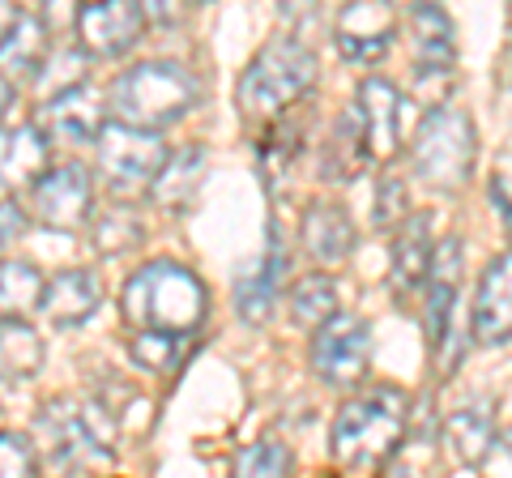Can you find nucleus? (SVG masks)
Listing matches in <instances>:
<instances>
[{
  "mask_svg": "<svg viewBox=\"0 0 512 478\" xmlns=\"http://www.w3.org/2000/svg\"><path fill=\"white\" fill-rule=\"evenodd\" d=\"M180 342H184V333H171V329H133L128 355L146 372H167L180 359Z\"/></svg>",
  "mask_w": 512,
  "mask_h": 478,
  "instance_id": "c756f323",
  "label": "nucleus"
},
{
  "mask_svg": "<svg viewBox=\"0 0 512 478\" xmlns=\"http://www.w3.org/2000/svg\"><path fill=\"white\" fill-rule=\"evenodd\" d=\"M26 227H30V218H26L22 205L18 201H0V257H5V252L26 235Z\"/></svg>",
  "mask_w": 512,
  "mask_h": 478,
  "instance_id": "f704fd0d",
  "label": "nucleus"
},
{
  "mask_svg": "<svg viewBox=\"0 0 512 478\" xmlns=\"http://www.w3.org/2000/svg\"><path fill=\"white\" fill-rule=\"evenodd\" d=\"M461 248L457 235H444L431 248V265H427V342L431 350H440L448 338V321H453V304H457V274H461Z\"/></svg>",
  "mask_w": 512,
  "mask_h": 478,
  "instance_id": "dca6fc26",
  "label": "nucleus"
},
{
  "mask_svg": "<svg viewBox=\"0 0 512 478\" xmlns=\"http://www.w3.org/2000/svg\"><path fill=\"white\" fill-rule=\"evenodd\" d=\"M316 82V56L291 35L269 39L261 52L252 56L235 86L239 116L248 124H274L282 111H291Z\"/></svg>",
  "mask_w": 512,
  "mask_h": 478,
  "instance_id": "7ed1b4c3",
  "label": "nucleus"
},
{
  "mask_svg": "<svg viewBox=\"0 0 512 478\" xmlns=\"http://www.w3.org/2000/svg\"><path fill=\"white\" fill-rule=\"evenodd\" d=\"M30 218L47 231L77 235L86 231L94 218V175L82 163L47 167L35 184H30Z\"/></svg>",
  "mask_w": 512,
  "mask_h": 478,
  "instance_id": "6e6552de",
  "label": "nucleus"
},
{
  "mask_svg": "<svg viewBox=\"0 0 512 478\" xmlns=\"http://www.w3.org/2000/svg\"><path fill=\"white\" fill-rule=\"evenodd\" d=\"M355 111L367 141V163L384 167L402 150V90L384 77H367L355 94Z\"/></svg>",
  "mask_w": 512,
  "mask_h": 478,
  "instance_id": "9b49d317",
  "label": "nucleus"
},
{
  "mask_svg": "<svg viewBox=\"0 0 512 478\" xmlns=\"http://www.w3.org/2000/svg\"><path fill=\"white\" fill-rule=\"evenodd\" d=\"M201 184H205V150L201 146H184V150L167 154L163 171L154 175L150 201H158L163 210H184V205L197 201Z\"/></svg>",
  "mask_w": 512,
  "mask_h": 478,
  "instance_id": "b1692460",
  "label": "nucleus"
},
{
  "mask_svg": "<svg viewBox=\"0 0 512 478\" xmlns=\"http://www.w3.org/2000/svg\"><path fill=\"white\" fill-rule=\"evenodd\" d=\"M73 30L86 56L116 60L133 52L146 35V9H141V0H90V5H77Z\"/></svg>",
  "mask_w": 512,
  "mask_h": 478,
  "instance_id": "1a4fd4ad",
  "label": "nucleus"
},
{
  "mask_svg": "<svg viewBox=\"0 0 512 478\" xmlns=\"http://www.w3.org/2000/svg\"><path fill=\"white\" fill-rule=\"evenodd\" d=\"M363 167H372V163H367V141H363L359 111H355V103H350L338 116V124H333L325 150H320V180L346 184V180H355Z\"/></svg>",
  "mask_w": 512,
  "mask_h": 478,
  "instance_id": "5701e85b",
  "label": "nucleus"
},
{
  "mask_svg": "<svg viewBox=\"0 0 512 478\" xmlns=\"http://www.w3.org/2000/svg\"><path fill=\"white\" fill-rule=\"evenodd\" d=\"M444 440H448V453H453L457 466L478 470L487 466V457L495 449V419L487 402H474V406H461L444 419Z\"/></svg>",
  "mask_w": 512,
  "mask_h": 478,
  "instance_id": "4be33fe9",
  "label": "nucleus"
},
{
  "mask_svg": "<svg viewBox=\"0 0 512 478\" xmlns=\"http://www.w3.org/2000/svg\"><path fill=\"white\" fill-rule=\"evenodd\" d=\"M384 5H389V9H393V13H402V9H406V13H410V9H414V5H423V0H384Z\"/></svg>",
  "mask_w": 512,
  "mask_h": 478,
  "instance_id": "58836bf2",
  "label": "nucleus"
},
{
  "mask_svg": "<svg viewBox=\"0 0 512 478\" xmlns=\"http://www.w3.org/2000/svg\"><path fill=\"white\" fill-rule=\"evenodd\" d=\"M478 154V137H474V120L461 107H431L419 133H414L410 146V163L414 175L427 188H440V193H453L470 180Z\"/></svg>",
  "mask_w": 512,
  "mask_h": 478,
  "instance_id": "39448f33",
  "label": "nucleus"
},
{
  "mask_svg": "<svg viewBox=\"0 0 512 478\" xmlns=\"http://www.w3.org/2000/svg\"><path fill=\"white\" fill-rule=\"evenodd\" d=\"M99 304H103V282L90 269H60L52 282H43V295H39V312L56 329L86 325L99 312Z\"/></svg>",
  "mask_w": 512,
  "mask_h": 478,
  "instance_id": "a211bd4d",
  "label": "nucleus"
},
{
  "mask_svg": "<svg viewBox=\"0 0 512 478\" xmlns=\"http://www.w3.org/2000/svg\"><path fill=\"white\" fill-rule=\"evenodd\" d=\"M210 312V291L188 265L150 261L133 269V278L120 291V316L133 329H171V333H197Z\"/></svg>",
  "mask_w": 512,
  "mask_h": 478,
  "instance_id": "f03ea898",
  "label": "nucleus"
},
{
  "mask_svg": "<svg viewBox=\"0 0 512 478\" xmlns=\"http://www.w3.org/2000/svg\"><path fill=\"white\" fill-rule=\"evenodd\" d=\"M431 214H406L397 222V235H393V282L397 291H414L423 286L427 278V265H431Z\"/></svg>",
  "mask_w": 512,
  "mask_h": 478,
  "instance_id": "393cba45",
  "label": "nucleus"
},
{
  "mask_svg": "<svg viewBox=\"0 0 512 478\" xmlns=\"http://www.w3.org/2000/svg\"><path fill=\"white\" fill-rule=\"evenodd\" d=\"M201 99V86L180 60H146V65L124 69L107 90L111 116L137 129H163L188 116Z\"/></svg>",
  "mask_w": 512,
  "mask_h": 478,
  "instance_id": "20e7f679",
  "label": "nucleus"
},
{
  "mask_svg": "<svg viewBox=\"0 0 512 478\" xmlns=\"http://www.w3.org/2000/svg\"><path fill=\"white\" fill-rule=\"evenodd\" d=\"M43 368V338L26 316H5L0 321V380L18 385V380L39 376Z\"/></svg>",
  "mask_w": 512,
  "mask_h": 478,
  "instance_id": "a878e982",
  "label": "nucleus"
},
{
  "mask_svg": "<svg viewBox=\"0 0 512 478\" xmlns=\"http://www.w3.org/2000/svg\"><path fill=\"white\" fill-rule=\"evenodd\" d=\"M5 99H9V82L0 77V111H5Z\"/></svg>",
  "mask_w": 512,
  "mask_h": 478,
  "instance_id": "ea45409f",
  "label": "nucleus"
},
{
  "mask_svg": "<svg viewBox=\"0 0 512 478\" xmlns=\"http://www.w3.org/2000/svg\"><path fill=\"white\" fill-rule=\"evenodd\" d=\"M77 22V0H43V26L47 35H60Z\"/></svg>",
  "mask_w": 512,
  "mask_h": 478,
  "instance_id": "c9c22d12",
  "label": "nucleus"
},
{
  "mask_svg": "<svg viewBox=\"0 0 512 478\" xmlns=\"http://www.w3.org/2000/svg\"><path fill=\"white\" fill-rule=\"evenodd\" d=\"M39 120H43V133H56L64 141H73V146H94V137L107 124V103L86 82H77L47 94V103L39 107Z\"/></svg>",
  "mask_w": 512,
  "mask_h": 478,
  "instance_id": "4468645a",
  "label": "nucleus"
},
{
  "mask_svg": "<svg viewBox=\"0 0 512 478\" xmlns=\"http://www.w3.org/2000/svg\"><path fill=\"white\" fill-rule=\"evenodd\" d=\"M141 239H146V227H141L137 210L128 201L111 205L107 214H99L90 222V244L103 252V257H124L128 248H137Z\"/></svg>",
  "mask_w": 512,
  "mask_h": 478,
  "instance_id": "cd10ccee",
  "label": "nucleus"
},
{
  "mask_svg": "<svg viewBox=\"0 0 512 478\" xmlns=\"http://www.w3.org/2000/svg\"><path fill=\"white\" fill-rule=\"evenodd\" d=\"M342 304V295H338V282H333L329 274H308V278H299L291 286V321L299 329H316V325H325L333 312H338Z\"/></svg>",
  "mask_w": 512,
  "mask_h": 478,
  "instance_id": "bb28decb",
  "label": "nucleus"
},
{
  "mask_svg": "<svg viewBox=\"0 0 512 478\" xmlns=\"http://www.w3.org/2000/svg\"><path fill=\"white\" fill-rule=\"evenodd\" d=\"M39 474L35 444L18 432H0V478H30Z\"/></svg>",
  "mask_w": 512,
  "mask_h": 478,
  "instance_id": "473e14b6",
  "label": "nucleus"
},
{
  "mask_svg": "<svg viewBox=\"0 0 512 478\" xmlns=\"http://www.w3.org/2000/svg\"><path fill=\"white\" fill-rule=\"evenodd\" d=\"M291 466H295V457L282 440H256L235 457V474H244V478H282V474H291Z\"/></svg>",
  "mask_w": 512,
  "mask_h": 478,
  "instance_id": "7c9ffc66",
  "label": "nucleus"
},
{
  "mask_svg": "<svg viewBox=\"0 0 512 478\" xmlns=\"http://www.w3.org/2000/svg\"><path fill=\"white\" fill-rule=\"evenodd\" d=\"M18 5H13V0H0V43H5V35L13 30V22H18Z\"/></svg>",
  "mask_w": 512,
  "mask_h": 478,
  "instance_id": "4c0bfd02",
  "label": "nucleus"
},
{
  "mask_svg": "<svg viewBox=\"0 0 512 478\" xmlns=\"http://www.w3.org/2000/svg\"><path fill=\"white\" fill-rule=\"evenodd\" d=\"M286 269H291V252H286L278 222H269V239H265V257L256 261L248 274H239L235 282V312L244 325H265L274 316L282 286H286Z\"/></svg>",
  "mask_w": 512,
  "mask_h": 478,
  "instance_id": "f8f14e48",
  "label": "nucleus"
},
{
  "mask_svg": "<svg viewBox=\"0 0 512 478\" xmlns=\"http://www.w3.org/2000/svg\"><path fill=\"white\" fill-rule=\"evenodd\" d=\"M410 427V402L402 389L380 385L372 393H359L338 410L329 432V453L346 470H384L402 453Z\"/></svg>",
  "mask_w": 512,
  "mask_h": 478,
  "instance_id": "f257e3e1",
  "label": "nucleus"
},
{
  "mask_svg": "<svg viewBox=\"0 0 512 478\" xmlns=\"http://www.w3.org/2000/svg\"><path fill=\"white\" fill-rule=\"evenodd\" d=\"M372 363V325L363 316L333 312L312 329V372L325 389H355Z\"/></svg>",
  "mask_w": 512,
  "mask_h": 478,
  "instance_id": "0eeeda50",
  "label": "nucleus"
},
{
  "mask_svg": "<svg viewBox=\"0 0 512 478\" xmlns=\"http://www.w3.org/2000/svg\"><path fill=\"white\" fill-rule=\"evenodd\" d=\"M192 5H210V0H192Z\"/></svg>",
  "mask_w": 512,
  "mask_h": 478,
  "instance_id": "79ce46f5",
  "label": "nucleus"
},
{
  "mask_svg": "<svg viewBox=\"0 0 512 478\" xmlns=\"http://www.w3.org/2000/svg\"><path fill=\"white\" fill-rule=\"evenodd\" d=\"M406 180H397V175H384V180L376 184V222L380 227H393V222H402L410 214L406 205Z\"/></svg>",
  "mask_w": 512,
  "mask_h": 478,
  "instance_id": "72a5a7b5",
  "label": "nucleus"
},
{
  "mask_svg": "<svg viewBox=\"0 0 512 478\" xmlns=\"http://www.w3.org/2000/svg\"><path fill=\"white\" fill-rule=\"evenodd\" d=\"M43 274L30 261H0V321L39 312Z\"/></svg>",
  "mask_w": 512,
  "mask_h": 478,
  "instance_id": "c85d7f7f",
  "label": "nucleus"
},
{
  "mask_svg": "<svg viewBox=\"0 0 512 478\" xmlns=\"http://www.w3.org/2000/svg\"><path fill=\"white\" fill-rule=\"evenodd\" d=\"M47 35L43 18H30V13H18V22L0 43V77H5L9 86H22V82H35L47 65Z\"/></svg>",
  "mask_w": 512,
  "mask_h": 478,
  "instance_id": "412c9836",
  "label": "nucleus"
},
{
  "mask_svg": "<svg viewBox=\"0 0 512 478\" xmlns=\"http://www.w3.org/2000/svg\"><path fill=\"white\" fill-rule=\"evenodd\" d=\"M52 167V141L39 124H18L0 133V184L5 188H30Z\"/></svg>",
  "mask_w": 512,
  "mask_h": 478,
  "instance_id": "6ab92c4d",
  "label": "nucleus"
},
{
  "mask_svg": "<svg viewBox=\"0 0 512 478\" xmlns=\"http://www.w3.org/2000/svg\"><path fill=\"white\" fill-rule=\"evenodd\" d=\"M410 43L419 73H448L457 65V35L440 5H414L410 9Z\"/></svg>",
  "mask_w": 512,
  "mask_h": 478,
  "instance_id": "aec40b11",
  "label": "nucleus"
},
{
  "mask_svg": "<svg viewBox=\"0 0 512 478\" xmlns=\"http://www.w3.org/2000/svg\"><path fill=\"white\" fill-rule=\"evenodd\" d=\"M478 346H504L512 338V252H495L474 291L470 312Z\"/></svg>",
  "mask_w": 512,
  "mask_h": 478,
  "instance_id": "ddd939ff",
  "label": "nucleus"
},
{
  "mask_svg": "<svg viewBox=\"0 0 512 478\" xmlns=\"http://www.w3.org/2000/svg\"><path fill=\"white\" fill-rule=\"evenodd\" d=\"M491 197H495V205H500V214H504V227L512 231V184L504 180V175H495L491 180Z\"/></svg>",
  "mask_w": 512,
  "mask_h": 478,
  "instance_id": "e433bc0d",
  "label": "nucleus"
},
{
  "mask_svg": "<svg viewBox=\"0 0 512 478\" xmlns=\"http://www.w3.org/2000/svg\"><path fill=\"white\" fill-rule=\"evenodd\" d=\"M355 222L338 201H312L299 222V244L316 265H342L355 252Z\"/></svg>",
  "mask_w": 512,
  "mask_h": 478,
  "instance_id": "f3484780",
  "label": "nucleus"
},
{
  "mask_svg": "<svg viewBox=\"0 0 512 478\" xmlns=\"http://www.w3.org/2000/svg\"><path fill=\"white\" fill-rule=\"evenodd\" d=\"M333 39L350 65H376L397 39V13L384 0H350L333 22Z\"/></svg>",
  "mask_w": 512,
  "mask_h": 478,
  "instance_id": "9d476101",
  "label": "nucleus"
},
{
  "mask_svg": "<svg viewBox=\"0 0 512 478\" xmlns=\"http://www.w3.org/2000/svg\"><path fill=\"white\" fill-rule=\"evenodd\" d=\"M295 154H299V133L295 129H278L274 133H265L261 141V175H265V184L274 188L278 184V175L295 163Z\"/></svg>",
  "mask_w": 512,
  "mask_h": 478,
  "instance_id": "2f4dec72",
  "label": "nucleus"
},
{
  "mask_svg": "<svg viewBox=\"0 0 512 478\" xmlns=\"http://www.w3.org/2000/svg\"><path fill=\"white\" fill-rule=\"evenodd\" d=\"M39 427L52 436V453L60 466L82 470L90 461H111V449L90 432V419L82 406L73 402H47L39 414Z\"/></svg>",
  "mask_w": 512,
  "mask_h": 478,
  "instance_id": "2eb2a0df",
  "label": "nucleus"
},
{
  "mask_svg": "<svg viewBox=\"0 0 512 478\" xmlns=\"http://www.w3.org/2000/svg\"><path fill=\"white\" fill-rule=\"evenodd\" d=\"M94 154H99V171L107 188L120 201L150 193L154 175L167 163V141L158 137V129H137V124H103V133L94 137Z\"/></svg>",
  "mask_w": 512,
  "mask_h": 478,
  "instance_id": "423d86ee",
  "label": "nucleus"
},
{
  "mask_svg": "<svg viewBox=\"0 0 512 478\" xmlns=\"http://www.w3.org/2000/svg\"><path fill=\"white\" fill-rule=\"evenodd\" d=\"M495 444H500V449H508V453H512V427L504 432V440H495Z\"/></svg>",
  "mask_w": 512,
  "mask_h": 478,
  "instance_id": "a19ab883",
  "label": "nucleus"
}]
</instances>
